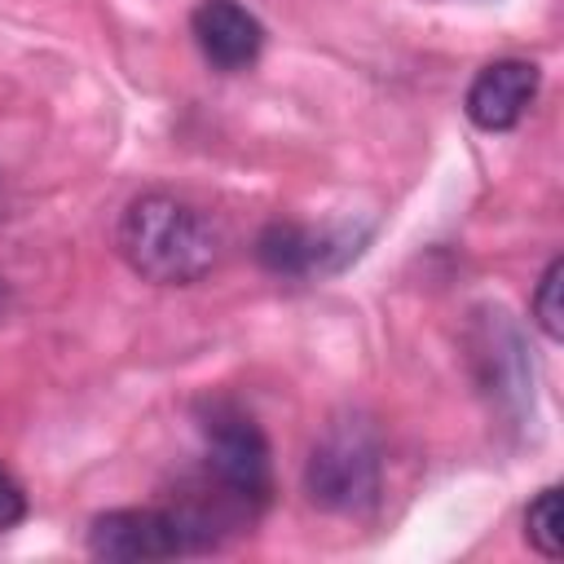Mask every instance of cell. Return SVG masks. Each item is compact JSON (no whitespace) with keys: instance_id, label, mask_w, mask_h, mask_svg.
<instances>
[{"instance_id":"cell-3","label":"cell","mask_w":564,"mask_h":564,"mask_svg":"<svg viewBox=\"0 0 564 564\" xmlns=\"http://www.w3.org/2000/svg\"><path fill=\"white\" fill-rule=\"evenodd\" d=\"M203 463L207 476L238 498L251 516L269 502L273 494V458H269V441L260 432V423L229 405V401H212L203 414Z\"/></svg>"},{"instance_id":"cell-5","label":"cell","mask_w":564,"mask_h":564,"mask_svg":"<svg viewBox=\"0 0 564 564\" xmlns=\"http://www.w3.org/2000/svg\"><path fill=\"white\" fill-rule=\"evenodd\" d=\"M542 88V70L524 57H498L489 66L476 70V79L467 84V119L485 132H507L524 119V110L533 106Z\"/></svg>"},{"instance_id":"cell-10","label":"cell","mask_w":564,"mask_h":564,"mask_svg":"<svg viewBox=\"0 0 564 564\" xmlns=\"http://www.w3.org/2000/svg\"><path fill=\"white\" fill-rule=\"evenodd\" d=\"M22 516H26V494L9 476V467H0V533L13 529V524H22Z\"/></svg>"},{"instance_id":"cell-9","label":"cell","mask_w":564,"mask_h":564,"mask_svg":"<svg viewBox=\"0 0 564 564\" xmlns=\"http://www.w3.org/2000/svg\"><path fill=\"white\" fill-rule=\"evenodd\" d=\"M529 308H533V322L542 326V335L560 344V339H564V260H560V256L542 269Z\"/></svg>"},{"instance_id":"cell-8","label":"cell","mask_w":564,"mask_h":564,"mask_svg":"<svg viewBox=\"0 0 564 564\" xmlns=\"http://www.w3.org/2000/svg\"><path fill=\"white\" fill-rule=\"evenodd\" d=\"M524 538L542 560H560L564 551V529H560V485H546L529 507H524Z\"/></svg>"},{"instance_id":"cell-2","label":"cell","mask_w":564,"mask_h":564,"mask_svg":"<svg viewBox=\"0 0 564 564\" xmlns=\"http://www.w3.org/2000/svg\"><path fill=\"white\" fill-rule=\"evenodd\" d=\"M383 480V454L379 436L361 414L335 419L308 449L304 463V494L313 507L335 516H357L375 507Z\"/></svg>"},{"instance_id":"cell-6","label":"cell","mask_w":564,"mask_h":564,"mask_svg":"<svg viewBox=\"0 0 564 564\" xmlns=\"http://www.w3.org/2000/svg\"><path fill=\"white\" fill-rule=\"evenodd\" d=\"M189 31L198 53L216 70H247L264 48L260 18L238 0H198L189 13Z\"/></svg>"},{"instance_id":"cell-7","label":"cell","mask_w":564,"mask_h":564,"mask_svg":"<svg viewBox=\"0 0 564 564\" xmlns=\"http://www.w3.org/2000/svg\"><path fill=\"white\" fill-rule=\"evenodd\" d=\"M256 260L278 278H308V273L344 264L348 247H339V238L313 234V229H304L295 220H273L256 238Z\"/></svg>"},{"instance_id":"cell-4","label":"cell","mask_w":564,"mask_h":564,"mask_svg":"<svg viewBox=\"0 0 564 564\" xmlns=\"http://www.w3.org/2000/svg\"><path fill=\"white\" fill-rule=\"evenodd\" d=\"M88 555L110 564H150L185 555V542L163 507H119L88 524Z\"/></svg>"},{"instance_id":"cell-1","label":"cell","mask_w":564,"mask_h":564,"mask_svg":"<svg viewBox=\"0 0 564 564\" xmlns=\"http://www.w3.org/2000/svg\"><path fill=\"white\" fill-rule=\"evenodd\" d=\"M115 247L137 278L159 286H189L216 269L220 229L189 198L150 189L119 212Z\"/></svg>"}]
</instances>
